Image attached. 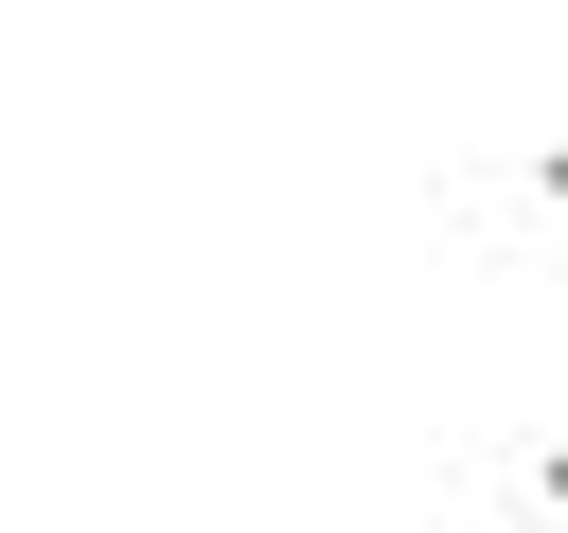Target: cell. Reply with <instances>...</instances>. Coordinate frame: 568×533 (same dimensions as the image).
<instances>
[{
    "mask_svg": "<svg viewBox=\"0 0 568 533\" xmlns=\"http://www.w3.org/2000/svg\"><path fill=\"white\" fill-rule=\"evenodd\" d=\"M550 213H568V160H550Z\"/></svg>",
    "mask_w": 568,
    "mask_h": 533,
    "instance_id": "7a4b0ae2",
    "label": "cell"
},
{
    "mask_svg": "<svg viewBox=\"0 0 568 533\" xmlns=\"http://www.w3.org/2000/svg\"><path fill=\"white\" fill-rule=\"evenodd\" d=\"M550 533H568V462H550Z\"/></svg>",
    "mask_w": 568,
    "mask_h": 533,
    "instance_id": "6da1fadb",
    "label": "cell"
}]
</instances>
